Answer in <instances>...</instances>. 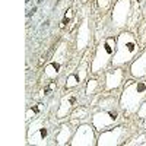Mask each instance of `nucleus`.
<instances>
[{"label":"nucleus","mask_w":146,"mask_h":146,"mask_svg":"<svg viewBox=\"0 0 146 146\" xmlns=\"http://www.w3.org/2000/svg\"><path fill=\"white\" fill-rule=\"evenodd\" d=\"M115 38H117V47L111 60V66L121 67L136 58L142 45L131 31H121Z\"/></svg>","instance_id":"obj_1"},{"label":"nucleus","mask_w":146,"mask_h":146,"mask_svg":"<svg viewBox=\"0 0 146 146\" xmlns=\"http://www.w3.org/2000/svg\"><path fill=\"white\" fill-rule=\"evenodd\" d=\"M146 100V79H136L126 83L123 92L120 94L118 107L126 114L137 113L139 107Z\"/></svg>","instance_id":"obj_2"},{"label":"nucleus","mask_w":146,"mask_h":146,"mask_svg":"<svg viewBox=\"0 0 146 146\" xmlns=\"http://www.w3.org/2000/svg\"><path fill=\"white\" fill-rule=\"evenodd\" d=\"M115 47H117V38H114V36H107V38L100 41L91 60V73L96 75L101 70H107V67L111 64L113 56L115 53Z\"/></svg>","instance_id":"obj_3"},{"label":"nucleus","mask_w":146,"mask_h":146,"mask_svg":"<svg viewBox=\"0 0 146 146\" xmlns=\"http://www.w3.org/2000/svg\"><path fill=\"white\" fill-rule=\"evenodd\" d=\"M131 0H115L111 9V23L115 29H124L131 15Z\"/></svg>","instance_id":"obj_4"},{"label":"nucleus","mask_w":146,"mask_h":146,"mask_svg":"<svg viewBox=\"0 0 146 146\" xmlns=\"http://www.w3.org/2000/svg\"><path fill=\"white\" fill-rule=\"evenodd\" d=\"M127 127L126 126H113L100 131V136L96 139L98 146H117L124 142L127 137Z\"/></svg>","instance_id":"obj_5"},{"label":"nucleus","mask_w":146,"mask_h":146,"mask_svg":"<svg viewBox=\"0 0 146 146\" xmlns=\"http://www.w3.org/2000/svg\"><path fill=\"white\" fill-rule=\"evenodd\" d=\"M120 120V113L117 110H100L95 111L91 117V123L95 127L96 131H102L105 129H110L118 123Z\"/></svg>","instance_id":"obj_6"},{"label":"nucleus","mask_w":146,"mask_h":146,"mask_svg":"<svg viewBox=\"0 0 146 146\" xmlns=\"http://www.w3.org/2000/svg\"><path fill=\"white\" fill-rule=\"evenodd\" d=\"M96 137L95 136V127L91 124H79L75 130V135H73L72 140L69 145L72 146H94L96 145Z\"/></svg>","instance_id":"obj_7"},{"label":"nucleus","mask_w":146,"mask_h":146,"mask_svg":"<svg viewBox=\"0 0 146 146\" xmlns=\"http://www.w3.org/2000/svg\"><path fill=\"white\" fill-rule=\"evenodd\" d=\"M48 139V129L41 124V120H35L28 130V142L31 145H45Z\"/></svg>","instance_id":"obj_8"},{"label":"nucleus","mask_w":146,"mask_h":146,"mask_svg":"<svg viewBox=\"0 0 146 146\" xmlns=\"http://www.w3.org/2000/svg\"><path fill=\"white\" fill-rule=\"evenodd\" d=\"M91 41V28H89V18L83 16L79 29H78V36H76V50L83 51L85 48L89 45Z\"/></svg>","instance_id":"obj_9"},{"label":"nucleus","mask_w":146,"mask_h":146,"mask_svg":"<svg viewBox=\"0 0 146 146\" xmlns=\"http://www.w3.org/2000/svg\"><path fill=\"white\" fill-rule=\"evenodd\" d=\"M124 72L121 67H114L113 70H108L105 73V91H115L123 85Z\"/></svg>","instance_id":"obj_10"},{"label":"nucleus","mask_w":146,"mask_h":146,"mask_svg":"<svg viewBox=\"0 0 146 146\" xmlns=\"http://www.w3.org/2000/svg\"><path fill=\"white\" fill-rule=\"evenodd\" d=\"M130 75L135 79H146V48L131 62Z\"/></svg>","instance_id":"obj_11"},{"label":"nucleus","mask_w":146,"mask_h":146,"mask_svg":"<svg viewBox=\"0 0 146 146\" xmlns=\"http://www.w3.org/2000/svg\"><path fill=\"white\" fill-rule=\"evenodd\" d=\"M76 102H78V96H76L75 94H67V95L62 96L58 110H57V113H56V117H57V118L66 117V115L72 111V110H73V107L76 105Z\"/></svg>","instance_id":"obj_12"},{"label":"nucleus","mask_w":146,"mask_h":146,"mask_svg":"<svg viewBox=\"0 0 146 146\" xmlns=\"http://www.w3.org/2000/svg\"><path fill=\"white\" fill-rule=\"evenodd\" d=\"M62 69H63V63H62V60L57 58L56 56L53 57V60H50L45 67H44V73H45V76L48 79H56L60 73H62Z\"/></svg>","instance_id":"obj_13"},{"label":"nucleus","mask_w":146,"mask_h":146,"mask_svg":"<svg viewBox=\"0 0 146 146\" xmlns=\"http://www.w3.org/2000/svg\"><path fill=\"white\" fill-rule=\"evenodd\" d=\"M75 130L70 124H62L56 135V143L57 145H66V143H70L73 135H75Z\"/></svg>","instance_id":"obj_14"},{"label":"nucleus","mask_w":146,"mask_h":146,"mask_svg":"<svg viewBox=\"0 0 146 146\" xmlns=\"http://www.w3.org/2000/svg\"><path fill=\"white\" fill-rule=\"evenodd\" d=\"M88 57H89V51H85V54H83V57H82V60H80L79 66L75 69V73H76V76L79 78L80 83L86 79V76H88V69H89V66H91Z\"/></svg>","instance_id":"obj_15"},{"label":"nucleus","mask_w":146,"mask_h":146,"mask_svg":"<svg viewBox=\"0 0 146 146\" xmlns=\"http://www.w3.org/2000/svg\"><path fill=\"white\" fill-rule=\"evenodd\" d=\"M88 108L86 107H78V108H75L72 111V114H70V118H72V121L75 123V121H78V120H82V118H85V117H88Z\"/></svg>","instance_id":"obj_16"},{"label":"nucleus","mask_w":146,"mask_h":146,"mask_svg":"<svg viewBox=\"0 0 146 146\" xmlns=\"http://www.w3.org/2000/svg\"><path fill=\"white\" fill-rule=\"evenodd\" d=\"M115 105H118L117 100L114 96H107V98H102L100 102H98V107L101 110H113Z\"/></svg>","instance_id":"obj_17"},{"label":"nucleus","mask_w":146,"mask_h":146,"mask_svg":"<svg viewBox=\"0 0 146 146\" xmlns=\"http://www.w3.org/2000/svg\"><path fill=\"white\" fill-rule=\"evenodd\" d=\"M96 88H98V79H95V78H91L88 82H86V88H85V94H86L88 96H91Z\"/></svg>","instance_id":"obj_18"},{"label":"nucleus","mask_w":146,"mask_h":146,"mask_svg":"<svg viewBox=\"0 0 146 146\" xmlns=\"http://www.w3.org/2000/svg\"><path fill=\"white\" fill-rule=\"evenodd\" d=\"M73 15H75V12H73V7H69V9L66 10V13H64L62 22H60V28H66V27H67V23H70Z\"/></svg>","instance_id":"obj_19"},{"label":"nucleus","mask_w":146,"mask_h":146,"mask_svg":"<svg viewBox=\"0 0 146 146\" xmlns=\"http://www.w3.org/2000/svg\"><path fill=\"white\" fill-rule=\"evenodd\" d=\"M136 114H137V117L142 118V120L146 118V100L142 102V105L139 107V110H137V113H136Z\"/></svg>","instance_id":"obj_20"},{"label":"nucleus","mask_w":146,"mask_h":146,"mask_svg":"<svg viewBox=\"0 0 146 146\" xmlns=\"http://www.w3.org/2000/svg\"><path fill=\"white\" fill-rule=\"evenodd\" d=\"M113 0H96V6H98L101 10H107L110 7V5H111Z\"/></svg>","instance_id":"obj_21"},{"label":"nucleus","mask_w":146,"mask_h":146,"mask_svg":"<svg viewBox=\"0 0 146 146\" xmlns=\"http://www.w3.org/2000/svg\"><path fill=\"white\" fill-rule=\"evenodd\" d=\"M146 135L143 133V135H140L139 137H136L133 142H127V145H146Z\"/></svg>","instance_id":"obj_22"},{"label":"nucleus","mask_w":146,"mask_h":146,"mask_svg":"<svg viewBox=\"0 0 146 146\" xmlns=\"http://www.w3.org/2000/svg\"><path fill=\"white\" fill-rule=\"evenodd\" d=\"M56 88H57V83H56V82L50 83V85H48V86L44 89V95H50V94H51V92H53Z\"/></svg>","instance_id":"obj_23"},{"label":"nucleus","mask_w":146,"mask_h":146,"mask_svg":"<svg viewBox=\"0 0 146 146\" xmlns=\"http://www.w3.org/2000/svg\"><path fill=\"white\" fill-rule=\"evenodd\" d=\"M140 45H146V27L143 28V31H142V35H140Z\"/></svg>","instance_id":"obj_24"},{"label":"nucleus","mask_w":146,"mask_h":146,"mask_svg":"<svg viewBox=\"0 0 146 146\" xmlns=\"http://www.w3.org/2000/svg\"><path fill=\"white\" fill-rule=\"evenodd\" d=\"M35 12H36V6H34L32 9H29V10L27 12V18H31V16H34V15H35Z\"/></svg>","instance_id":"obj_25"},{"label":"nucleus","mask_w":146,"mask_h":146,"mask_svg":"<svg viewBox=\"0 0 146 146\" xmlns=\"http://www.w3.org/2000/svg\"><path fill=\"white\" fill-rule=\"evenodd\" d=\"M48 27H50V19H47V21H45V22L42 23V25H41V29L44 31V29H47Z\"/></svg>","instance_id":"obj_26"},{"label":"nucleus","mask_w":146,"mask_h":146,"mask_svg":"<svg viewBox=\"0 0 146 146\" xmlns=\"http://www.w3.org/2000/svg\"><path fill=\"white\" fill-rule=\"evenodd\" d=\"M142 127H143V130H146V118L143 120V124H142Z\"/></svg>","instance_id":"obj_27"},{"label":"nucleus","mask_w":146,"mask_h":146,"mask_svg":"<svg viewBox=\"0 0 146 146\" xmlns=\"http://www.w3.org/2000/svg\"><path fill=\"white\" fill-rule=\"evenodd\" d=\"M45 0H38V5H41V3H44Z\"/></svg>","instance_id":"obj_28"},{"label":"nucleus","mask_w":146,"mask_h":146,"mask_svg":"<svg viewBox=\"0 0 146 146\" xmlns=\"http://www.w3.org/2000/svg\"><path fill=\"white\" fill-rule=\"evenodd\" d=\"M25 3H27V5H29V3H31V0H25Z\"/></svg>","instance_id":"obj_29"},{"label":"nucleus","mask_w":146,"mask_h":146,"mask_svg":"<svg viewBox=\"0 0 146 146\" xmlns=\"http://www.w3.org/2000/svg\"><path fill=\"white\" fill-rule=\"evenodd\" d=\"M82 3H88V0H82Z\"/></svg>","instance_id":"obj_30"},{"label":"nucleus","mask_w":146,"mask_h":146,"mask_svg":"<svg viewBox=\"0 0 146 146\" xmlns=\"http://www.w3.org/2000/svg\"><path fill=\"white\" fill-rule=\"evenodd\" d=\"M58 2H60V0H58Z\"/></svg>","instance_id":"obj_31"}]
</instances>
